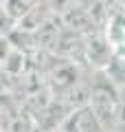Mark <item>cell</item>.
<instances>
[{
    "mask_svg": "<svg viewBox=\"0 0 125 132\" xmlns=\"http://www.w3.org/2000/svg\"><path fill=\"white\" fill-rule=\"evenodd\" d=\"M94 79L90 77V93H88V108L97 117L99 126L105 132L116 130V117L121 106V90L103 75V71H92Z\"/></svg>",
    "mask_w": 125,
    "mask_h": 132,
    "instance_id": "6da1fadb",
    "label": "cell"
},
{
    "mask_svg": "<svg viewBox=\"0 0 125 132\" xmlns=\"http://www.w3.org/2000/svg\"><path fill=\"white\" fill-rule=\"evenodd\" d=\"M114 57L110 35L103 29H92L83 35V62L92 71H103Z\"/></svg>",
    "mask_w": 125,
    "mask_h": 132,
    "instance_id": "7a4b0ae2",
    "label": "cell"
},
{
    "mask_svg": "<svg viewBox=\"0 0 125 132\" xmlns=\"http://www.w3.org/2000/svg\"><path fill=\"white\" fill-rule=\"evenodd\" d=\"M57 132H105V130L99 126L92 110L88 106H83V108L73 110V112L66 114V119L57 128Z\"/></svg>",
    "mask_w": 125,
    "mask_h": 132,
    "instance_id": "3957f363",
    "label": "cell"
},
{
    "mask_svg": "<svg viewBox=\"0 0 125 132\" xmlns=\"http://www.w3.org/2000/svg\"><path fill=\"white\" fill-rule=\"evenodd\" d=\"M103 75H105L119 90H125V60L114 55L110 60V64L103 68Z\"/></svg>",
    "mask_w": 125,
    "mask_h": 132,
    "instance_id": "277c9868",
    "label": "cell"
},
{
    "mask_svg": "<svg viewBox=\"0 0 125 132\" xmlns=\"http://www.w3.org/2000/svg\"><path fill=\"white\" fill-rule=\"evenodd\" d=\"M37 2H42V0H2V11L9 15L11 22H15V20H20L31 7H35Z\"/></svg>",
    "mask_w": 125,
    "mask_h": 132,
    "instance_id": "5b68a950",
    "label": "cell"
},
{
    "mask_svg": "<svg viewBox=\"0 0 125 132\" xmlns=\"http://www.w3.org/2000/svg\"><path fill=\"white\" fill-rule=\"evenodd\" d=\"M33 132H57V128H46V126H35Z\"/></svg>",
    "mask_w": 125,
    "mask_h": 132,
    "instance_id": "8992f818",
    "label": "cell"
},
{
    "mask_svg": "<svg viewBox=\"0 0 125 132\" xmlns=\"http://www.w3.org/2000/svg\"><path fill=\"white\" fill-rule=\"evenodd\" d=\"M123 93H125V90H123Z\"/></svg>",
    "mask_w": 125,
    "mask_h": 132,
    "instance_id": "52a82bcc",
    "label": "cell"
}]
</instances>
